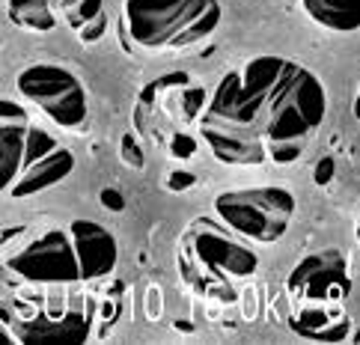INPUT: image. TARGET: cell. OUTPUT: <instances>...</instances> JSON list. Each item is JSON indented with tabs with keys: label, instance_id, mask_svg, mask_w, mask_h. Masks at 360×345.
I'll use <instances>...</instances> for the list:
<instances>
[{
	"label": "cell",
	"instance_id": "ba28073f",
	"mask_svg": "<svg viewBox=\"0 0 360 345\" xmlns=\"http://www.w3.org/2000/svg\"><path fill=\"white\" fill-rule=\"evenodd\" d=\"M200 137L209 143L212 155L224 164H236V167H250V164H262L268 158V143L259 134H250L229 122H212L202 119Z\"/></svg>",
	"mask_w": 360,
	"mask_h": 345
},
{
	"label": "cell",
	"instance_id": "f1b7e54d",
	"mask_svg": "<svg viewBox=\"0 0 360 345\" xmlns=\"http://www.w3.org/2000/svg\"><path fill=\"white\" fill-rule=\"evenodd\" d=\"M357 245H360V217H357Z\"/></svg>",
	"mask_w": 360,
	"mask_h": 345
},
{
	"label": "cell",
	"instance_id": "9a60e30c",
	"mask_svg": "<svg viewBox=\"0 0 360 345\" xmlns=\"http://www.w3.org/2000/svg\"><path fill=\"white\" fill-rule=\"evenodd\" d=\"M6 15L15 27H24L30 33H48L57 27V15L51 9V0H9Z\"/></svg>",
	"mask_w": 360,
	"mask_h": 345
},
{
	"label": "cell",
	"instance_id": "d6986e66",
	"mask_svg": "<svg viewBox=\"0 0 360 345\" xmlns=\"http://www.w3.org/2000/svg\"><path fill=\"white\" fill-rule=\"evenodd\" d=\"M179 105H182V119L185 122H194L197 117H202L205 108H209V98H205V89L202 86H182V98H179Z\"/></svg>",
	"mask_w": 360,
	"mask_h": 345
},
{
	"label": "cell",
	"instance_id": "cb8c5ba5",
	"mask_svg": "<svg viewBox=\"0 0 360 345\" xmlns=\"http://www.w3.org/2000/svg\"><path fill=\"white\" fill-rule=\"evenodd\" d=\"M105 33H108V15H105V12H98V15H96L93 21H89L86 27H81V30H78L81 42H86V45L98 42V39H101V36H105Z\"/></svg>",
	"mask_w": 360,
	"mask_h": 345
},
{
	"label": "cell",
	"instance_id": "7402d4cb",
	"mask_svg": "<svg viewBox=\"0 0 360 345\" xmlns=\"http://www.w3.org/2000/svg\"><path fill=\"white\" fill-rule=\"evenodd\" d=\"M30 117L27 110H24V105H18V101L12 98H4L0 101V125H27Z\"/></svg>",
	"mask_w": 360,
	"mask_h": 345
},
{
	"label": "cell",
	"instance_id": "ac0fdd59",
	"mask_svg": "<svg viewBox=\"0 0 360 345\" xmlns=\"http://www.w3.org/2000/svg\"><path fill=\"white\" fill-rule=\"evenodd\" d=\"M57 149V140L51 137L45 129H39V125L30 122L27 129V155H24V167H30V164L42 161L45 155H51V152Z\"/></svg>",
	"mask_w": 360,
	"mask_h": 345
},
{
	"label": "cell",
	"instance_id": "4fadbf2b",
	"mask_svg": "<svg viewBox=\"0 0 360 345\" xmlns=\"http://www.w3.org/2000/svg\"><path fill=\"white\" fill-rule=\"evenodd\" d=\"M304 12L330 33L360 30V0H301Z\"/></svg>",
	"mask_w": 360,
	"mask_h": 345
},
{
	"label": "cell",
	"instance_id": "d4e9b609",
	"mask_svg": "<svg viewBox=\"0 0 360 345\" xmlns=\"http://www.w3.org/2000/svg\"><path fill=\"white\" fill-rule=\"evenodd\" d=\"M333 173H337V161H333V155H325V158H321L316 167H313V182H316L319 188H325V185L333 182Z\"/></svg>",
	"mask_w": 360,
	"mask_h": 345
},
{
	"label": "cell",
	"instance_id": "ffe728a7",
	"mask_svg": "<svg viewBox=\"0 0 360 345\" xmlns=\"http://www.w3.org/2000/svg\"><path fill=\"white\" fill-rule=\"evenodd\" d=\"M307 140H283V143H268V158L274 164H292L301 158Z\"/></svg>",
	"mask_w": 360,
	"mask_h": 345
},
{
	"label": "cell",
	"instance_id": "52a82bcc",
	"mask_svg": "<svg viewBox=\"0 0 360 345\" xmlns=\"http://www.w3.org/2000/svg\"><path fill=\"white\" fill-rule=\"evenodd\" d=\"M191 238H194L197 256L209 265L214 274L248 280V277H253L256 271H259V256H256L244 241L224 233V229L214 221H209V217L194 221V233H191Z\"/></svg>",
	"mask_w": 360,
	"mask_h": 345
},
{
	"label": "cell",
	"instance_id": "6da1fadb",
	"mask_svg": "<svg viewBox=\"0 0 360 345\" xmlns=\"http://www.w3.org/2000/svg\"><path fill=\"white\" fill-rule=\"evenodd\" d=\"M328 113L325 86L310 69L289 60L277 89L268 98V108L259 122V137L265 143H283V140H307Z\"/></svg>",
	"mask_w": 360,
	"mask_h": 345
},
{
	"label": "cell",
	"instance_id": "8fae6325",
	"mask_svg": "<svg viewBox=\"0 0 360 345\" xmlns=\"http://www.w3.org/2000/svg\"><path fill=\"white\" fill-rule=\"evenodd\" d=\"M89 334L86 318L81 313H66L60 318L39 315L33 322L21 325V342L27 345H69V342H84Z\"/></svg>",
	"mask_w": 360,
	"mask_h": 345
},
{
	"label": "cell",
	"instance_id": "2e32d148",
	"mask_svg": "<svg viewBox=\"0 0 360 345\" xmlns=\"http://www.w3.org/2000/svg\"><path fill=\"white\" fill-rule=\"evenodd\" d=\"M217 24H221V4H209L200 15L188 24V27L176 36L170 42V48H191V45H200L202 39H209V36L217 30Z\"/></svg>",
	"mask_w": 360,
	"mask_h": 345
},
{
	"label": "cell",
	"instance_id": "4316f807",
	"mask_svg": "<svg viewBox=\"0 0 360 345\" xmlns=\"http://www.w3.org/2000/svg\"><path fill=\"white\" fill-rule=\"evenodd\" d=\"M98 200H101V206L110 209V211H125V197L120 194L117 188H105L98 194Z\"/></svg>",
	"mask_w": 360,
	"mask_h": 345
},
{
	"label": "cell",
	"instance_id": "5bb4252c",
	"mask_svg": "<svg viewBox=\"0 0 360 345\" xmlns=\"http://www.w3.org/2000/svg\"><path fill=\"white\" fill-rule=\"evenodd\" d=\"M27 125H0V190L15 185V178L24 170V155H27Z\"/></svg>",
	"mask_w": 360,
	"mask_h": 345
},
{
	"label": "cell",
	"instance_id": "484cf974",
	"mask_svg": "<svg viewBox=\"0 0 360 345\" xmlns=\"http://www.w3.org/2000/svg\"><path fill=\"white\" fill-rule=\"evenodd\" d=\"M197 185V176L191 170H173L170 178H167V188L173 190V194H182V190H191Z\"/></svg>",
	"mask_w": 360,
	"mask_h": 345
},
{
	"label": "cell",
	"instance_id": "7a4b0ae2",
	"mask_svg": "<svg viewBox=\"0 0 360 345\" xmlns=\"http://www.w3.org/2000/svg\"><path fill=\"white\" fill-rule=\"evenodd\" d=\"M214 211L236 235L256 245H274L286 235L295 217V197L280 185L226 190L214 200Z\"/></svg>",
	"mask_w": 360,
	"mask_h": 345
},
{
	"label": "cell",
	"instance_id": "83f0119b",
	"mask_svg": "<svg viewBox=\"0 0 360 345\" xmlns=\"http://www.w3.org/2000/svg\"><path fill=\"white\" fill-rule=\"evenodd\" d=\"M191 78L185 72H176V74H164V78H158V86L161 89H170V86H188Z\"/></svg>",
	"mask_w": 360,
	"mask_h": 345
},
{
	"label": "cell",
	"instance_id": "9c48e42d",
	"mask_svg": "<svg viewBox=\"0 0 360 345\" xmlns=\"http://www.w3.org/2000/svg\"><path fill=\"white\" fill-rule=\"evenodd\" d=\"M69 233L75 241V250H78L84 280H101L117 271L120 247H117V238L105 226L96 221H72Z\"/></svg>",
	"mask_w": 360,
	"mask_h": 345
},
{
	"label": "cell",
	"instance_id": "3957f363",
	"mask_svg": "<svg viewBox=\"0 0 360 345\" xmlns=\"http://www.w3.org/2000/svg\"><path fill=\"white\" fill-rule=\"evenodd\" d=\"M15 86L57 129L81 131L86 125L89 108H86L84 84L69 69L51 66V63H36V66H27L18 74Z\"/></svg>",
	"mask_w": 360,
	"mask_h": 345
},
{
	"label": "cell",
	"instance_id": "44dd1931",
	"mask_svg": "<svg viewBox=\"0 0 360 345\" xmlns=\"http://www.w3.org/2000/svg\"><path fill=\"white\" fill-rule=\"evenodd\" d=\"M170 155L179 161H188L197 155V137H191L188 131H176L170 137Z\"/></svg>",
	"mask_w": 360,
	"mask_h": 345
},
{
	"label": "cell",
	"instance_id": "8992f818",
	"mask_svg": "<svg viewBox=\"0 0 360 345\" xmlns=\"http://www.w3.org/2000/svg\"><path fill=\"white\" fill-rule=\"evenodd\" d=\"M286 289L295 298L330 304L342 301L352 292V277L345 271V256L340 250H319L292 268Z\"/></svg>",
	"mask_w": 360,
	"mask_h": 345
},
{
	"label": "cell",
	"instance_id": "7c38bea8",
	"mask_svg": "<svg viewBox=\"0 0 360 345\" xmlns=\"http://www.w3.org/2000/svg\"><path fill=\"white\" fill-rule=\"evenodd\" d=\"M295 334H301L304 339H316V342H342L352 334V322L345 313L328 310L325 304H310L292 318Z\"/></svg>",
	"mask_w": 360,
	"mask_h": 345
},
{
	"label": "cell",
	"instance_id": "e0dca14e",
	"mask_svg": "<svg viewBox=\"0 0 360 345\" xmlns=\"http://www.w3.org/2000/svg\"><path fill=\"white\" fill-rule=\"evenodd\" d=\"M60 12L66 15L72 30H81L98 12H105V6H101V0H60Z\"/></svg>",
	"mask_w": 360,
	"mask_h": 345
},
{
	"label": "cell",
	"instance_id": "603a6c76",
	"mask_svg": "<svg viewBox=\"0 0 360 345\" xmlns=\"http://www.w3.org/2000/svg\"><path fill=\"white\" fill-rule=\"evenodd\" d=\"M120 149H122V161L128 164V167H134V170H143V167H146V155H143V149H140V143H137V140H134L131 134H125V137H122Z\"/></svg>",
	"mask_w": 360,
	"mask_h": 345
},
{
	"label": "cell",
	"instance_id": "5b68a950",
	"mask_svg": "<svg viewBox=\"0 0 360 345\" xmlns=\"http://www.w3.org/2000/svg\"><path fill=\"white\" fill-rule=\"evenodd\" d=\"M209 4L214 0H125L122 24L140 48H170Z\"/></svg>",
	"mask_w": 360,
	"mask_h": 345
},
{
	"label": "cell",
	"instance_id": "277c9868",
	"mask_svg": "<svg viewBox=\"0 0 360 345\" xmlns=\"http://www.w3.org/2000/svg\"><path fill=\"white\" fill-rule=\"evenodd\" d=\"M6 268L30 283H78L84 280L81 259L69 229H48L27 247L12 253Z\"/></svg>",
	"mask_w": 360,
	"mask_h": 345
},
{
	"label": "cell",
	"instance_id": "30bf717a",
	"mask_svg": "<svg viewBox=\"0 0 360 345\" xmlns=\"http://www.w3.org/2000/svg\"><path fill=\"white\" fill-rule=\"evenodd\" d=\"M72 170H75V152L57 146L42 161H36V164H30V167H24L21 176L15 178V185H12L4 197H9V200L36 197V194H42V190L60 185L66 176H72Z\"/></svg>",
	"mask_w": 360,
	"mask_h": 345
}]
</instances>
